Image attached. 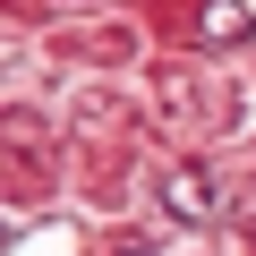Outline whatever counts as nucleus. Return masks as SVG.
Returning <instances> with one entry per match:
<instances>
[{
	"instance_id": "nucleus-1",
	"label": "nucleus",
	"mask_w": 256,
	"mask_h": 256,
	"mask_svg": "<svg viewBox=\"0 0 256 256\" xmlns=\"http://www.w3.org/2000/svg\"><path fill=\"white\" fill-rule=\"evenodd\" d=\"M162 205H171L180 222H205V214H214V188H205V171H171V180H162Z\"/></svg>"
},
{
	"instance_id": "nucleus-2",
	"label": "nucleus",
	"mask_w": 256,
	"mask_h": 256,
	"mask_svg": "<svg viewBox=\"0 0 256 256\" xmlns=\"http://www.w3.org/2000/svg\"><path fill=\"white\" fill-rule=\"evenodd\" d=\"M239 26H248V18L230 9V0H214V9H205V34H239Z\"/></svg>"
}]
</instances>
